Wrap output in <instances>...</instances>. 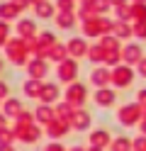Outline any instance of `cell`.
I'll list each match as a JSON object with an SVG mask.
<instances>
[{
    "instance_id": "44dd1931",
    "label": "cell",
    "mask_w": 146,
    "mask_h": 151,
    "mask_svg": "<svg viewBox=\"0 0 146 151\" xmlns=\"http://www.w3.org/2000/svg\"><path fill=\"white\" fill-rule=\"evenodd\" d=\"M132 32H134L136 37H141V39H146V22H136V24L132 27Z\"/></svg>"
},
{
    "instance_id": "83f0119b",
    "label": "cell",
    "mask_w": 146,
    "mask_h": 151,
    "mask_svg": "<svg viewBox=\"0 0 146 151\" xmlns=\"http://www.w3.org/2000/svg\"><path fill=\"white\" fill-rule=\"evenodd\" d=\"M136 66H139V76H144V78H146V59H141Z\"/></svg>"
},
{
    "instance_id": "3957f363",
    "label": "cell",
    "mask_w": 146,
    "mask_h": 151,
    "mask_svg": "<svg viewBox=\"0 0 146 151\" xmlns=\"http://www.w3.org/2000/svg\"><path fill=\"white\" fill-rule=\"evenodd\" d=\"M119 56H122V61L127 63V66H136L144 56H141V46L139 44H127L124 49L119 51Z\"/></svg>"
},
{
    "instance_id": "603a6c76",
    "label": "cell",
    "mask_w": 146,
    "mask_h": 151,
    "mask_svg": "<svg viewBox=\"0 0 146 151\" xmlns=\"http://www.w3.org/2000/svg\"><path fill=\"white\" fill-rule=\"evenodd\" d=\"M51 56H54V59H63V56H66V46L54 44V46H51Z\"/></svg>"
},
{
    "instance_id": "8992f818",
    "label": "cell",
    "mask_w": 146,
    "mask_h": 151,
    "mask_svg": "<svg viewBox=\"0 0 146 151\" xmlns=\"http://www.w3.org/2000/svg\"><path fill=\"white\" fill-rule=\"evenodd\" d=\"M110 134H107L105 129H95L93 134H90V144H93V149H105V146H110Z\"/></svg>"
},
{
    "instance_id": "d590c367",
    "label": "cell",
    "mask_w": 146,
    "mask_h": 151,
    "mask_svg": "<svg viewBox=\"0 0 146 151\" xmlns=\"http://www.w3.org/2000/svg\"><path fill=\"white\" fill-rule=\"evenodd\" d=\"M136 3H144V0H136Z\"/></svg>"
},
{
    "instance_id": "7a4b0ae2",
    "label": "cell",
    "mask_w": 146,
    "mask_h": 151,
    "mask_svg": "<svg viewBox=\"0 0 146 151\" xmlns=\"http://www.w3.org/2000/svg\"><path fill=\"white\" fill-rule=\"evenodd\" d=\"M132 81H134V68L132 66H114V68L110 71V83H114L117 88H127V86H132Z\"/></svg>"
},
{
    "instance_id": "ffe728a7",
    "label": "cell",
    "mask_w": 146,
    "mask_h": 151,
    "mask_svg": "<svg viewBox=\"0 0 146 151\" xmlns=\"http://www.w3.org/2000/svg\"><path fill=\"white\" fill-rule=\"evenodd\" d=\"M132 151H146V137L132 139Z\"/></svg>"
},
{
    "instance_id": "5bb4252c",
    "label": "cell",
    "mask_w": 146,
    "mask_h": 151,
    "mask_svg": "<svg viewBox=\"0 0 146 151\" xmlns=\"http://www.w3.org/2000/svg\"><path fill=\"white\" fill-rule=\"evenodd\" d=\"M34 7H37V15H39V17H51V15H54V7H51V3H46V0L34 3Z\"/></svg>"
},
{
    "instance_id": "8fae6325",
    "label": "cell",
    "mask_w": 146,
    "mask_h": 151,
    "mask_svg": "<svg viewBox=\"0 0 146 151\" xmlns=\"http://www.w3.org/2000/svg\"><path fill=\"white\" fill-rule=\"evenodd\" d=\"M110 149H112V151H132V139H127V137L112 139V141H110Z\"/></svg>"
},
{
    "instance_id": "d4e9b609",
    "label": "cell",
    "mask_w": 146,
    "mask_h": 151,
    "mask_svg": "<svg viewBox=\"0 0 146 151\" xmlns=\"http://www.w3.org/2000/svg\"><path fill=\"white\" fill-rule=\"evenodd\" d=\"M117 17H122V20H129V7L117 5Z\"/></svg>"
},
{
    "instance_id": "1f68e13d",
    "label": "cell",
    "mask_w": 146,
    "mask_h": 151,
    "mask_svg": "<svg viewBox=\"0 0 146 151\" xmlns=\"http://www.w3.org/2000/svg\"><path fill=\"white\" fill-rule=\"evenodd\" d=\"M46 151H63V149H61V146H49Z\"/></svg>"
},
{
    "instance_id": "2e32d148",
    "label": "cell",
    "mask_w": 146,
    "mask_h": 151,
    "mask_svg": "<svg viewBox=\"0 0 146 151\" xmlns=\"http://www.w3.org/2000/svg\"><path fill=\"white\" fill-rule=\"evenodd\" d=\"M114 32H117V37H122V39H129L132 37V27L127 22H119V24H114Z\"/></svg>"
},
{
    "instance_id": "5b68a950",
    "label": "cell",
    "mask_w": 146,
    "mask_h": 151,
    "mask_svg": "<svg viewBox=\"0 0 146 151\" xmlns=\"http://www.w3.org/2000/svg\"><path fill=\"white\" fill-rule=\"evenodd\" d=\"M114 90H110V88H97V93H95V102L100 107H110V105H114Z\"/></svg>"
},
{
    "instance_id": "4fadbf2b",
    "label": "cell",
    "mask_w": 146,
    "mask_h": 151,
    "mask_svg": "<svg viewBox=\"0 0 146 151\" xmlns=\"http://www.w3.org/2000/svg\"><path fill=\"white\" fill-rule=\"evenodd\" d=\"M56 24L61 27V29H71V27L76 24V22H73V12H58Z\"/></svg>"
},
{
    "instance_id": "d6a6232c",
    "label": "cell",
    "mask_w": 146,
    "mask_h": 151,
    "mask_svg": "<svg viewBox=\"0 0 146 151\" xmlns=\"http://www.w3.org/2000/svg\"><path fill=\"white\" fill-rule=\"evenodd\" d=\"M110 3H114V5H124V0H110Z\"/></svg>"
},
{
    "instance_id": "d6986e66",
    "label": "cell",
    "mask_w": 146,
    "mask_h": 151,
    "mask_svg": "<svg viewBox=\"0 0 146 151\" xmlns=\"http://www.w3.org/2000/svg\"><path fill=\"white\" fill-rule=\"evenodd\" d=\"M17 15V7L10 3V5H0V17H15Z\"/></svg>"
},
{
    "instance_id": "7402d4cb",
    "label": "cell",
    "mask_w": 146,
    "mask_h": 151,
    "mask_svg": "<svg viewBox=\"0 0 146 151\" xmlns=\"http://www.w3.org/2000/svg\"><path fill=\"white\" fill-rule=\"evenodd\" d=\"M42 93H44V98H46V100H54V98H56V93H58V88H56V86H44Z\"/></svg>"
},
{
    "instance_id": "e0dca14e",
    "label": "cell",
    "mask_w": 146,
    "mask_h": 151,
    "mask_svg": "<svg viewBox=\"0 0 146 151\" xmlns=\"http://www.w3.org/2000/svg\"><path fill=\"white\" fill-rule=\"evenodd\" d=\"M88 56H90V59H93L95 63L105 61V51L100 49V44H97V46H90V49H88Z\"/></svg>"
},
{
    "instance_id": "6da1fadb",
    "label": "cell",
    "mask_w": 146,
    "mask_h": 151,
    "mask_svg": "<svg viewBox=\"0 0 146 151\" xmlns=\"http://www.w3.org/2000/svg\"><path fill=\"white\" fill-rule=\"evenodd\" d=\"M117 122L124 127H134L141 122V107L136 102H129V105H122L119 112H117Z\"/></svg>"
},
{
    "instance_id": "f546056e",
    "label": "cell",
    "mask_w": 146,
    "mask_h": 151,
    "mask_svg": "<svg viewBox=\"0 0 146 151\" xmlns=\"http://www.w3.org/2000/svg\"><path fill=\"white\" fill-rule=\"evenodd\" d=\"M39 117H42V119H44V122H46V119H49V117H51V112H49V110H46V107H44V110H39Z\"/></svg>"
},
{
    "instance_id": "f1b7e54d",
    "label": "cell",
    "mask_w": 146,
    "mask_h": 151,
    "mask_svg": "<svg viewBox=\"0 0 146 151\" xmlns=\"http://www.w3.org/2000/svg\"><path fill=\"white\" fill-rule=\"evenodd\" d=\"M5 34H7V24H5V22H0V44H3Z\"/></svg>"
},
{
    "instance_id": "e575fe53",
    "label": "cell",
    "mask_w": 146,
    "mask_h": 151,
    "mask_svg": "<svg viewBox=\"0 0 146 151\" xmlns=\"http://www.w3.org/2000/svg\"><path fill=\"white\" fill-rule=\"evenodd\" d=\"M71 151H83V149H71Z\"/></svg>"
},
{
    "instance_id": "4316f807",
    "label": "cell",
    "mask_w": 146,
    "mask_h": 151,
    "mask_svg": "<svg viewBox=\"0 0 146 151\" xmlns=\"http://www.w3.org/2000/svg\"><path fill=\"white\" fill-rule=\"evenodd\" d=\"M24 90L29 93V95H34V93L39 90V86H37V83H27V86H24Z\"/></svg>"
},
{
    "instance_id": "ac0fdd59",
    "label": "cell",
    "mask_w": 146,
    "mask_h": 151,
    "mask_svg": "<svg viewBox=\"0 0 146 151\" xmlns=\"http://www.w3.org/2000/svg\"><path fill=\"white\" fill-rule=\"evenodd\" d=\"M17 29H19V34H34L37 27H34V22H32V20H22V22L17 24Z\"/></svg>"
},
{
    "instance_id": "9a60e30c",
    "label": "cell",
    "mask_w": 146,
    "mask_h": 151,
    "mask_svg": "<svg viewBox=\"0 0 146 151\" xmlns=\"http://www.w3.org/2000/svg\"><path fill=\"white\" fill-rule=\"evenodd\" d=\"M83 29L88 37H95V34H100V24H97V17H88L85 24H83Z\"/></svg>"
},
{
    "instance_id": "ba28073f",
    "label": "cell",
    "mask_w": 146,
    "mask_h": 151,
    "mask_svg": "<svg viewBox=\"0 0 146 151\" xmlns=\"http://www.w3.org/2000/svg\"><path fill=\"white\" fill-rule=\"evenodd\" d=\"M90 81L95 83L97 88H105L107 83H110V71H107V68H95L90 73Z\"/></svg>"
},
{
    "instance_id": "52a82bcc",
    "label": "cell",
    "mask_w": 146,
    "mask_h": 151,
    "mask_svg": "<svg viewBox=\"0 0 146 151\" xmlns=\"http://www.w3.org/2000/svg\"><path fill=\"white\" fill-rule=\"evenodd\" d=\"M83 100H85V86H81V83H73V86L68 88V102L81 105Z\"/></svg>"
},
{
    "instance_id": "836d02e7",
    "label": "cell",
    "mask_w": 146,
    "mask_h": 151,
    "mask_svg": "<svg viewBox=\"0 0 146 151\" xmlns=\"http://www.w3.org/2000/svg\"><path fill=\"white\" fill-rule=\"evenodd\" d=\"M141 119H146V107H141Z\"/></svg>"
},
{
    "instance_id": "cb8c5ba5",
    "label": "cell",
    "mask_w": 146,
    "mask_h": 151,
    "mask_svg": "<svg viewBox=\"0 0 146 151\" xmlns=\"http://www.w3.org/2000/svg\"><path fill=\"white\" fill-rule=\"evenodd\" d=\"M136 105H139V107H146V88L136 93Z\"/></svg>"
},
{
    "instance_id": "4dcf8cb0",
    "label": "cell",
    "mask_w": 146,
    "mask_h": 151,
    "mask_svg": "<svg viewBox=\"0 0 146 151\" xmlns=\"http://www.w3.org/2000/svg\"><path fill=\"white\" fill-rule=\"evenodd\" d=\"M139 127H141V137H146V119L139 122Z\"/></svg>"
},
{
    "instance_id": "277c9868",
    "label": "cell",
    "mask_w": 146,
    "mask_h": 151,
    "mask_svg": "<svg viewBox=\"0 0 146 151\" xmlns=\"http://www.w3.org/2000/svg\"><path fill=\"white\" fill-rule=\"evenodd\" d=\"M76 73H78L76 61L63 59V61H61V66H58V78H61V81H73V78H76Z\"/></svg>"
},
{
    "instance_id": "484cf974",
    "label": "cell",
    "mask_w": 146,
    "mask_h": 151,
    "mask_svg": "<svg viewBox=\"0 0 146 151\" xmlns=\"http://www.w3.org/2000/svg\"><path fill=\"white\" fill-rule=\"evenodd\" d=\"M32 73H34V76H44V73H46V66H44V63H34V66H32Z\"/></svg>"
},
{
    "instance_id": "7c38bea8",
    "label": "cell",
    "mask_w": 146,
    "mask_h": 151,
    "mask_svg": "<svg viewBox=\"0 0 146 151\" xmlns=\"http://www.w3.org/2000/svg\"><path fill=\"white\" fill-rule=\"evenodd\" d=\"M129 15L136 17V22H146V3H134L129 7Z\"/></svg>"
},
{
    "instance_id": "9c48e42d",
    "label": "cell",
    "mask_w": 146,
    "mask_h": 151,
    "mask_svg": "<svg viewBox=\"0 0 146 151\" xmlns=\"http://www.w3.org/2000/svg\"><path fill=\"white\" fill-rule=\"evenodd\" d=\"M73 127L76 129H88V127H90V115H88L85 110L73 112Z\"/></svg>"
},
{
    "instance_id": "30bf717a",
    "label": "cell",
    "mask_w": 146,
    "mask_h": 151,
    "mask_svg": "<svg viewBox=\"0 0 146 151\" xmlns=\"http://www.w3.org/2000/svg\"><path fill=\"white\" fill-rule=\"evenodd\" d=\"M68 51L73 56H83V54H88V44L83 39H71L68 42Z\"/></svg>"
}]
</instances>
